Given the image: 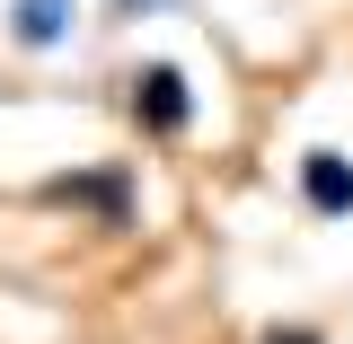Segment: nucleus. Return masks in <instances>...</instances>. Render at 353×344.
<instances>
[{
  "mask_svg": "<svg viewBox=\"0 0 353 344\" xmlns=\"http://www.w3.org/2000/svg\"><path fill=\"white\" fill-rule=\"evenodd\" d=\"M124 115L141 124V141H176V132H194V88L176 62H141L124 71Z\"/></svg>",
  "mask_w": 353,
  "mask_h": 344,
  "instance_id": "nucleus-1",
  "label": "nucleus"
},
{
  "mask_svg": "<svg viewBox=\"0 0 353 344\" xmlns=\"http://www.w3.org/2000/svg\"><path fill=\"white\" fill-rule=\"evenodd\" d=\"M301 203L318 221H353V150H301Z\"/></svg>",
  "mask_w": 353,
  "mask_h": 344,
  "instance_id": "nucleus-2",
  "label": "nucleus"
},
{
  "mask_svg": "<svg viewBox=\"0 0 353 344\" xmlns=\"http://www.w3.org/2000/svg\"><path fill=\"white\" fill-rule=\"evenodd\" d=\"M71 27H80V0H9V36L27 53H62Z\"/></svg>",
  "mask_w": 353,
  "mask_h": 344,
  "instance_id": "nucleus-3",
  "label": "nucleus"
},
{
  "mask_svg": "<svg viewBox=\"0 0 353 344\" xmlns=\"http://www.w3.org/2000/svg\"><path fill=\"white\" fill-rule=\"evenodd\" d=\"M44 194H53V203H88V212L106 221V230H124V212H132V185H124V168H97V176H53Z\"/></svg>",
  "mask_w": 353,
  "mask_h": 344,
  "instance_id": "nucleus-4",
  "label": "nucleus"
},
{
  "mask_svg": "<svg viewBox=\"0 0 353 344\" xmlns=\"http://www.w3.org/2000/svg\"><path fill=\"white\" fill-rule=\"evenodd\" d=\"M256 344H327V327H265Z\"/></svg>",
  "mask_w": 353,
  "mask_h": 344,
  "instance_id": "nucleus-5",
  "label": "nucleus"
},
{
  "mask_svg": "<svg viewBox=\"0 0 353 344\" xmlns=\"http://www.w3.org/2000/svg\"><path fill=\"white\" fill-rule=\"evenodd\" d=\"M168 0H115V18H159Z\"/></svg>",
  "mask_w": 353,
  "mask_h": 344,
  "instance_id": "nucleus-6",
  "label": "nucleus"
}]
</instances>
